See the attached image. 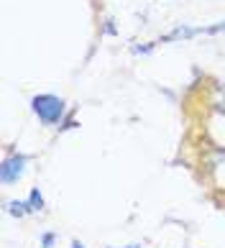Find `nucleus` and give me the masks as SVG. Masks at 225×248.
I'll use <instances>...</instances> for the list:
<instances>
[{"mask_svg":"<svg viewBox=\"0 0 225 248\" xmlns=\"http://www.w3.org/2000/svg\"><path fill=\"white\" fill-rule=\"evenodd\" d=\"M64 105H67V103H64L62 97H56V95H36V97L31 100L33 113L39 115V121L46 123V125H54V123L62 121Z\"/></svg>","mask_w":225,"mask_h":248,"instance_id":"obj_1","label":"nucleus"},{"mask_svg":"<svg viewBox=\"0 0 225 248\" xmlns=\"http://www.w3.org/2000/svg\"><path fill=\"white\" fill-rule=\"evenodd\" d=\"M28 161H31V156H26V154H11V156H5L3 167H0V182H3V185H16V182L23 177Z\"/></svg>","mask_w":225,"mask_h":248,"instance_id":"obj_2","label":"nucleus"},{"mask_svg":"<svg viewBox=\"0 0 225 248\" xmlns=\"http://www.w3.org/2000/svg\"><path fill=\"white\" fill-rule=\"evenodd\" d=\"M28 210H31V213H41V210H44V197H41V192L39 189H31V192H28Z\"/></svg>","mask_w":225,"mask_h":248,"instance_id":"obj_3","label":"nucleus"},{"mask_svg":"<svg viewBox=\"0 0 225 248\" xmlns=\"http://www.w3.org/2000/svg\"><path fill=\"white\" fill-rule=\"evenodd\" d=\"M8 213L16 215V217H23V215L31 213V210H28V202H18V200H13V202H8Z\"/></svg>","mask_w":225,"mask_h":248,"instance_id":"obj_4","label":"nucleus"},{"mask_svg":"<svg viewBox=\"0 0 225 248\" xmlns=\"http://www.w3.org/2000/svg\"><path fill=\"white\" fill-rule=\"evenodd\" d=\"M54 241H56V235H54V233H44V235H41V248H51Z\"/></svg>","mask_w":225,"mask_h":248,"instance_id":"obj_5","label":"nucleus"},{"mask_svg":"<svg viewBox=\"0 0 225 248\" xmlns=\"http://www.w3.org/2000/svg\"><path fill=\"white\" fill-rule=\"evenodd\" d=\"M72 248H84V243H80L77 238H74V241H72Z\"/></svg>","mask_w":225,"mask_h":248,"instance_id":"obj_6","label":"nucleus"},{"mask_svg":"<svg viewBox=\"0 0 225 248\" xmlns=\"http://www.w3.org/2000/svg\"><path fill=\"white\" fill-rule=\"evenodd\" d=\"M126 248H141V246H138V243H133V246H126Z\"/></svg>","mask_w":225,"mask_h":248,"instance_id":"obj_7","label":"nucleus"}]
</instances>
